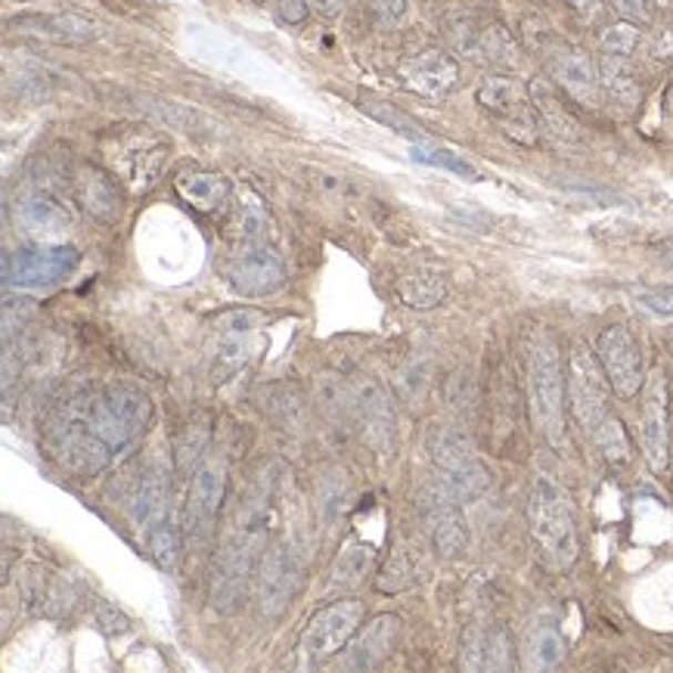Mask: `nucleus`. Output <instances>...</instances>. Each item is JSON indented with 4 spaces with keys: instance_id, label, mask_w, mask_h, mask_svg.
Wrapping results in <instances>:
<instances>
[{
    "instance_id": "obj_1",
    "label": "nucleus",
    "mask_w": 673,
    "mask_h": 673,
    "mask_svg": "<svg viewBox=\"0 0 673 673\" xmlns=\"http://www.w3.org/2000/svg\"><path fill=\"white\" fill-rule=\"evenodd\" d=\"M153 422V400L128 383L78 391L53 419L47 445L62 469L93 478L143 438Z\"/></svg>"
},
{
    "instance_id": "obj_2",
    "label": "nucleus",
    "mask_w": 673,
    "mask_h": 673,
    "mask_svg": "<svg viewBox=\"0 0 673 673\" xmlns=\"http://www.w3.org/2000/svg\"><path fill=\"white\" fill-rule=\"evenodd\" d=\"M267 521H271V478L258 481L245 493L243 506L236 509L230 528L221 537L212 568V605L217 612H236L243 605L252 574L264 555Z\"/></svg>"
},
{
    "instance_id": "obj_3",
    "label": "nucleus",
    "mask_w": 673,
    "mask_h": 673,
    "mask_svg": "<svg viewBox=\"0 0 673 673\" xmlns=\"http://www.w3.org/2000/svg\"><path fill=\"white\" fill-rule=\"evenodd\" d=\"M528 391H531V407L543 438L555 450H565V369H562V354L555 338L543 329L528 345Z\"/></svg>"
},
{
    "instance_id": "obj_4",
    "label": "nucleus",
    "mask_w": 673,
    "mask_h": 673,
    "mask_svg": "<svg viewBox=\"0 0 673 673\" xmlns=\"http://www.w3.org/2000/svg\"><path fill=\"white\" fill-rule=\"evenodd\" d=\"M528 531L534 543L540 562L552 571H565L578 562V524H574V509L562 488L552 481H537L528 503Z\"/></svg>"
},
{
    "instance_id": "obj_5",
    "label": "nucleus",
    "mask_w": 673,
    "mask_h": 673,
    "mask_svg": "<svg viewBox=\"0 0 673 673\" xmlns=\"http://www.w3.org/2000/svg\"><path fill=\"white\" fill-rule=\"evenodd\" d=\"M103 159L119 184L128 186L131 193H146L165 169L169 143L150 128L112 131V137L103 140Z\"/></svg>"
},
{
    "instance_id": "obj_6",
    "label": "nucleus",
    "mask_w": 673,
    "mask_h": 673,
    "mask_svg": "<svg viewBox=\"0 0 673 673\" xmlns=\"http://www.w3.org/2000/svg\"><path fill=\"white\" fill-rule=\"evenodd\" d=\"M565 388L574 422L587 435H596L602 419L609 416V398H612L614 388L602 364H599V354L587 341H574L568 351Z\"/></svg>"
},
{
    "instance_id": "obj_7",
    "label": "nucleus",
    "mask_w": 673,
    "mask_h": 673,
    "mask_svg": "<svg viewBox=\"0 0 673 673\" xmlns=\"http://www.w3.org/2000/svg\"><path fill=\"white\" fill-rule=\"evenodd\" d=\"M224 497H227V462L221 453H208L196 466L186 490L184 534L193 550H205L212 543Z\"/></svg>"
},
{
    "instance_id": "obj_8",
    "label": "nucleus",
    "mask_w": 673,
    "mask_h": 673,
    "mask_svg": "<svg viewBox=\"0 0 673 673\" xmlns=\"http://www.w3.org/2000/svg\"><path fill=\"white\" fill-rule=\"evenodd\" d=\"M367 605L360 599H338L329 602L326 609L314 612V618L307 621V628L302 630V655L307 661H326L338 655L345 645L351 643V636L364 624Z\"/></svg>"
},
{
    "instance_id": "obj_9",
    "label": "nucleus",
    "mask_w": 673,
    "mask_h": 673,
    "mask_svg": "<svg viewBox=\"0 0 673 673\" xmlns=\"http://www.w3.org/2000/svg\"><path fill=\"white\" fill-rule=\"evenodd\" d=\"M75 245H34V248H19L13 255H7L3 261V276L7 286L16 289H44L53 286L78 267Z\"/></svg>"
},
{
    "instance_id": "obj_10",
    "label": "nucleus",
    "mask_w": 673,
    "mask_h": 673,
    "mask_svg": "<svg viewBox=\"0 0 673 673\" xmlns=\"http://www.w3.org/2000/svg\"><path fill=\"white\" fill-rule=\"evenodd\" d=\"M302 581H305V568H302V559H298V552L292 550V547L279 543L267 555H261L258 581H255L258 612L267 621L283 618V614L289 612L295 596H298Z\"/></svg>"
},
{
    "instance_id": "obj_11",
    "label": "nucleus",
    "mask_w": 673,
    "mask_h": 673,
    "mask_svg": "<svg viewBox=\"0 0 673 673\" xmlns=\"http://www.w3.org/2000/svg\"><path fill=\"white\" fill-rule=\"evenodd\" d=\"M640 441H643V457L649 469L655 475L667 472V466H671V385L661 367L645 383Z\"/></svg>"
},
{
    "instance_id": "obj_12",
    "label": "nucleus",
    "mask_w": 673,
    "mask_h": 673,
    "mask_svg": "<svg viewBox=\"0 0 673 673\" xmlns=\"http://www.w3.org/2000/svg\"><path fill=\"white\" fill-rule=\"evenodd\" d=\"M596 354L618 398L630 400L643 391V351H640V341L630 336V329L605 326L596 338Z\"/></svg>"
},
{
    "instance_id": "obj_13",
    "label": "nucleus",
    "mask_w": 673,
    "mask_h": 673,
    "mask_svg": "<svg viewBox=\"0 0 673 673\" xmlns=\"http://www.w3.org/2000/svg\"><path fill=\"white\" fill-rule=\"evenodd\" d=\"M227 283L230 289L243 298H264V295H274L286 286V264L283 258L264 248V245H245L239 248L233 258L227 261Z\"/></svg>"
},
{
    "instance_id": "obj_14",
    "label": "nucleus",
    "mask_w": 673,
    "mask_h": 673,
    "mask_svg": "<svg viewBox=\"0 0 673 673\" xmlns=\"http://www.w3.org/2000/svg\"><path fill=\"white\" fill-rule=\"evenodd\" d=\"M351 410L360 422V431L367 438V445L376 453H395V410H391V398L385 395V388L369 376H357L351 385Z\"/></svg>"
},
{
    "instance_id": "obj_15",
    "label": "nucleus",
    "mask_w": 673,
    "mask_h": 673,
    "mask_svg": "<svg viewBox=\"0 0 673 673\" xmlns=\"http://www.w3.org/2000/svg\"><path fill=\"white\" fill-rule=\"evenodd\" d=\"M400 618L398 614H379L376 621H369L367 628H360L351 636V643L341 649L338 667L341 671L367 673L376 671L400 643Z\"/></svg>"
},
{
    "instance_id": "obj_16",
    "label": "nucleus",
    "mask_w": 673,
    "mask_h": 673,
    "mask_svg": "<svg viewBox=\"0 0 673 673\" xmlns=\"http://www.w3.org/2000/svg\"><path fill=\"white\" fill-rule=\"evenodd\" d=\"M419 509H422V519L429 524L435 552L441 559H459L466 552V547H469V531H466V519H462L459 506L447 503L445 497H438L426 485L422 493H419Z\"/></svg>"
},
{
    "instance_id": "obj_17",
    "label": "nucleus",
    "mask_w": 673,
    "mask_h": 673,
    "mask_svg": "<svg viewBox=\"0 0 673 673\" xmlns=\"http://www.w3.org/2000/svg\"><path fill=\"white\" fill-rule=\"evenodd\" d=\"M550 72L552 78H555V84H559L574 103H581V106L587 109L599 106V88H602V81H599V69L593 65V60H590L587 53H581V50H562V53H555L550 62Z\"/></svg>"
},
{
    "instance_id": "obj_18",
    "label": "nucleus",
    "mask_w": 673,
    "mask_h": 673,
    "mask_svg": "<svg viewBox=\"0 0 673 673\" xmlns=\"http://www.w3.org/2000/svg\"><path fill=\"white\" fill-rule=\"evenodd\" d=\"M404 84L422 96H445L459 81V62L445 50H422L404 62Z\"/></svg>"
},
{
    "instance_id": "obj_19",
    "label": "nucleus",
    "mask_w": 673,
    "mask_h": 673,
    "mask_svg": "<svg viewBox=\"0 0 673 673\" xmlns=\"http://www.w3.org/2000/svg\"><path fill=\"white\" fill-rule=\"evenodd\" d=\"M174 193L200 215H217L230 205V196H233V186L224 174L217 171H200L190 169L181 171L174 177Z\"/></svg>"
},
{
    "instance_id": "obj_20",
    "label": "nucleus",
    "mask_w": 673,
    "mask_h": 673,
    "mask_svg": "<svg viewBox=\"0 0 673 673\" xmlns=\"http://www.w3.org/2000/svg\"><path fill=\"white\" fill-rule=\"evenodd\" d=\"M10 26L26 34H38L44 41H57V44H91L96 38L91 19L75 13H26L10 19Z\"/></svg>"
},
{
    "instance_id": "obj_21",
    "label": "nucleus",
    "mask_w": 673,
    "mask_h": 673,
    "mask_svg": "<svg viewBox=\"0 0 673 673\" xmlns=\"http://www.w3.org/2000/svg\"><path fill=\"white\" fill-rule=\"evenodd\" d=\"M16 221L29 236H38V239H62L65 230L72 227V215L50 193L22 196L16 202Z\"/></svg>"
},
{
    "instance_id": "obj_22",
    "label": "nucleus",
    "mask_w": 673,
    "mask_h": 673,
    "mask_svg": "<svg viewBox=\"0 0 673 673\" xmlns=\"http://www.w3.org/2000/svg\"><path fill=\"white\" fill-rule=\"evenodd\" d=\"M528 88H531V103H534L540 131L550 140H555V143H562V146L581 143V122L571 115V109L555 96L550 84H547V81H534V84H528Z\"/></svg>"
},
{
    "instance_id": "obj_23",
    "label": "nucleus",
    "mask_w": 673,
    "mask_h": 673,
    "mask_svg": "<svg viewBox=\"0 0 673 673\" xmlns=\"http://www.w3.org/2000/svg\"><path fill=\"white\" fill-rule=\"evenodd\" d=\"M438 497H445L447 503H472L481 493H488L490 488V472L488 466L481 459L475 457L462 466H453V469H438L435 481L429 485Z\"/></svg>"
},
{
    "instance_id": "obj_24",
    "label": "nucleus",
    "mask_w": 673,
    "mask_h": 673,
    "mask_svg": "<svg viewBox=\"0 0 673 673\" xmlns=\"http://www.w3.org/2000/svg\"><path fill=\"white\" fill-rule=\"evenodd\" d=\"M478 103L493 112V115H500L503 122H512V119H521V115H528L531 112V88H524L519 78H506V75H493L485 78L481 84H478Z\"/></svg>"
},
{
    "instance_id": "obj_25",
    "label": "nucleus",
    "mask_w": 673,
    "mask_h": 673,
    "mask_svg": "<svg viewBox=\"0 0 673 673\" xmlns=\"http://www.w3.org/2000/svg\"><path fill=\"white\" fill-rule=\"evenodd\" d=\"M78 202L91 212V217L103 224H115L122 217V200L115 193V177H106L103 171L84 169L78 174Z\"/></svg>"
},
{
    "instance_id": "obj_26",
    "label": "nucleus",
    "mask_w": 673,
    "mask_h": 673,
    "mask_svg": "<svg viewBox=\"0 0 673 673\" xmlns=\"http://www.w3.org/2000/svg\"><path fill=\"white\" fill-rule=\"evenodd\" d=\"M165 516H169V478L159 472V469H153L140 481L134 509H131V521H134L137 531L150 534Z\"/></svg>"
},
{
    "instance_id": "obj_27",
    "label": "nucleus",
    "mask_w": 673,
    "mask_h": 673,
    "mask_svg": "<svg viewBox=\"0 0 673 673\" xmlns=\"http://www.w3.org/2000/svg\"><path fill=\"white\" fill-rule=\"evenodd\" d=\"M395 295L400 305L414 307V310H431V307L445 305L447 279L438 271H410L395 283Z\"/></svg>"
},
{
    "instance_id": "obj_28",
    "label": "nucleus",
    "mask_w": 673,
    "mask_h": 673,
    "mask_svg": "<svg viewBox=\"0 0 673 673\" xmlns=\"http://www.w3.org/2000/svg\"><path fill=\"white\" fill-rule=\"evenodd\" d=\"M373 559L376 552L369 543H360V540H348L341 552H338L336 565H333V574H329V593H348V590H357L360 583L367 581V574L373 571Z\"/></svg>"
},
{
    "instance_id": "obj_29",
    "label": "nucleus",
    "mask_w": 673,
    "mask_h": 673,
    "mask_svg": "<svg viewBox=\"0 0 673 673\" xmlns=\"http://www.w3.org/2000/svg\"><path fill=\"white\" fill-rule=\"evenodd\" d=\"M599 81H602V88L605 93L618 100L621 106L633 109L640 103V78H636V69L630 65L628 57H602L599 62Z\"/></svg>"
},
{
    "instance_id": "obj_30",
    "label": "nucleus",
    "mask_w": 673,
    "mask_h": 673,
    "mask_svg": "<svg viewBox=\"0 0 673 673\" xmlns=\"http://www.w3.org/2000/svg\"><path fill=\"white\" fill-rule=\"evenodd\" d=\"M271 227V217H267V208L261 205L258 196H245L243 202H236L233 208V217L227 224V236L230 243L239 245H258L264 239V233Z\"/></svg>"
},
{
    "instance_id": "obj_31",
    "label": "nucleus",
    "mask_w": 673,
    "mask_h": 673,
    "mask_svg": "<svg viewBox=\"0 0 673 673\" xmlns=\"http://www.w3.org/2000/svg\"><path fill=\"white\" fill-rule=\"evenodd\" d=\"M429 457L438 469H453L475 459L472 438L459 426H435L429 431Z\"/></svg>"
},
{
    "instance_id": "obj_32",
    "label": "nucleus",
    "mask_w": 673,
    "mask_h": 673,
    "mask_svg": "<svg viewBox=\"0 0 673 673\" xmlns=\"http://www.w3.org/2000/svg\"><path fill=\"white\" fill-rule=\"evenodd\" d=\"M357 109H360L364 115H369L373 122L391 128L398 137L410 140V143H426V131L419 128V122H414L407 112H400L395 103H385V100H379V96H373V93L364 91L360 96H357Z\"/></svg>"
},
{
    "instance_id": "obj_33",
    "label": "nucleus",
    "mask_w": 673,
    "mask_h": 673,
    "mask_svg": "<svg viewBox=\"0 0 673 673\" xmlns=\"http://www.w3.org/2000/svg\"><path fill=\"white\" fill-rule=\"evenodd\" d=\"M565 659V640L550 624H540L524 640V667L528 671H552Z\"/></svg>"
},
{
    "instance_id": "obj_34",
    "label": "nucleus",
    "mask_w": 673,
    "mask_h": 673,
    "mask_svg": "<svg viewBox=\"0 0 673 673\" xmlns=\"http://www.w3.org/2000/svg\"><path fill=\"white\" fill-rule=\"evenodd\" d=\"M146 547H150V555H153L155 568H162L165 574H174L181 568V559H184V531L174 524L171 516L155 524L153 531L146 534Z\"/></svg>"
},
{
    "instance_id": "obj_35",
    "label": "nucleus",
    "mask_w": 673,
    "mask_h": 673,
    "mask_svg": "<svg viewBox=\"0 0 673 673\" xmlns=\"http://www.w3.org/2000/svg\"><path fill=\"white\" fill-rule=\"evenodd\" d=\"M208 441H212V419L205 414H196L181 429L177 445H174V466H177V472L186 475L190 469H196L202 453L208 450Z\"/></svg>"
},
{
    "instance_id": "obj_36",
    "label": "nucleus",
    "mask_w": 673,
    "mask_h": 673,
    "mask_svg": "<svg viewBox=\"0 0 673 673\" xmlns=\"http://www.w3.org/2000/svg\"><path fill=\"white\" fill-rule=\"evenodd\" d=\"M593 441L602 450V457L609 466H628L630 459H633V445H630V435L624 429V422L618 419V416H605L602 419V426L593 435Z\"/></svg>"
},
{
    "instance_id": "obj_37",
    "label": "nucleus",
    "mask_w": 673,
    "mask_h": 673,
    "mask_svg": "<svg viewBox=\"0 0 673 673\" xmlns=\"http://www.w3.org/2000/svg\"><path fill=\"white\" fill-rule=\"evenodd\" d=\"M516 667V645L503 624H485V671L503 673Z\"/></svg>"
},
{
    "instance_id": "obj_38",
    "label": "nucleus",
    "mask_w": 673,
    "mask_h": 673,
    "mask_svg": "<svg viewBox=\"0 0 673 673\" xmlns=\"http://www.w3.org/2000/svg\"><path fill=\"white\" fill-rule=\"evenodd\" d=\"M416 162H422V165H435V169H445L453 171L459 177H466V181H481V174L475 165H469L462 155L450 153V150H435V146H426V143H414V150H410Z\"/></svg>"
},
{
    "instance_id": "obj_39",
    "label": "nucleus",
    "mask_w": 673,
    "mask_h": 673,
    "mask_svg": "<svg viewBox=\"0 0 673 673\" xmlns=\"http://www.w3.org/2000/svg\"><path fill=\"white\" fill-rule=\"evenodd\" d=\"M481 57H488L497 65H516L519 62V47L516 41L506 34L503 26H488L481 31V47H478Z\"/></svg>"
},
{
    "instance_id": "obj_40",
    "label": "nucleus",
    "mask_w": 673,
    "mask_h": 673,
    "mask_svg": "<svg viewBox=\"0 0 673 673\" xmlns=\"http://www.w3.org/2000/svg\"><path fill=\"white\" fill-rule=\"evenodd\" d=\"M640 44V29L633 22H614L599 34V47L605 57H630Z\"/></svg>"
},
{
    "instance_id": "obj_41",
    "label": "nucleus",
    "mask_w": 673,
    "mask_h": 673,
    "mask_svg": "<svg viewBox=\"0 0 673 673\" xmlns=\"http://www.w3.org/2000/svg\"><path fill=\"white\" fill-rule=\"evenodd\" d=\"M447 41L457 47L459 53H466V57H475L478 53V47H481V31L475 26V19L469 16H453V19H447Z\"/></svg>"
},
{
    "instance_id": "obj_42",
    "label": "nucleus",
    "mask_w": 673,
    "mask_h": 673,
    "mask_svg": "<svg viewBox=\"0 0 673 673\" xmlns=\"http://www.w3.org/2000/svg\"><path fill=\"white\" fill-rule=\"evenodd\" d=\"M414 583V562L407 559V550L404 547H395L388 565H385V578L379 581V590L383 593H400Z\"/></svg>"
},
{
    "instance_id": "obj_43",
    "label": "nucleus",
    "mask_w": 673,
    "mask_h": 673,
    "mask_svg": "<svg viewBox=\"0 0 673 673\" xmlns=\"http://www.w3.org/2000/svg\"><path fill=\"white\" fill-rule=\"evenodd\" d=\"M429 383H431L429 360H422V364H414V367L400 373V391H404V398L419 400L422 395H426Z\"/></svg>"
},
{
    "instance_id": "obj_44",
    "label": "nucleus",
    "mask_w": 673,
    "mask_h": 673,
    "mask_svg": "<svg viewBox=\"0 0 673 673\" xmlns=\"http://www.w3.org/2000/svg\"><path fill=\"white\" fill-rule=\"evenodd\" d=\"M261 323H264V317H261L258 310H233V314H224L217 320V329L227 333V336H245V333L258 329Z\"/></svg>"
},
{
    "instance_id": "obj_45",
    "label": "nucleus",
    "mask_w": 673,
    "mask_h": 673,
    "mask_svg": "<svg viewBox=\"0 0 673 673\" xmlns=\"http://www.w3.org/2000/svg\"><path fill=\"white\" fill-rule=\"evenodd\" d=\"M410 10V0H373V13L379 19V26L395 29L400 19Z\"/></svg>"
},
{
    "instance_id": "obj_46",
    "label": "nucleus",
    "mask_w": 673,
    "mask_h": 673,
    "mask_svg": "<svg viewBox=\"0 0 673 673\" xmlns=\"http://www.w3.org/2000/svg\"><path fill=\"white\" fill-rule=\"evenodd\" d=\"M276 19L283 26H302L310 13V3L307 0H276Z\"/></svg>"
},
{
    "instance_id": "obj_47",
    "label": "nucleus",
    "mask_w": 673,
    "mask_h": 673,
    "mask_svg": "<svg viewBox=\"0 0 673 673\" xmlns=\"http://www.w3.org/2000/svg\"><path fill=\"white\" fill-rule=\"evenodd\" d=\"M612 10L618 16H621V19H624V22H633V26H636V22H652V13H649V3H645V0H612Z\"/></svg>"
},
{
    "instance_id": "obj_48",
    "label": "nucleus",
    "mask_w": 673,
    "mask_h": 673,
    "mask_svg": "<svg viewBox=\"0 0 673 673\" xmlns=\"http://www.w3.org/2000/svg\"><path fill=\"white\" fill-rule=\"evenodd\" d=\"M636 298H640L645 307H652L655 314H661V317H673V292L645 289V292H640Z\"/></svg>"
},
{
    "instance_id": "obj_49",
    "label": "nucleus",
    "mask_w": 673,
    "mask_h": 673,
    "mask_svg": "<svg viewBox=\"0 0 673 673\" xmlns=\"http://www.w3.org/2000/svg\"><path fill=\"white\" fill-rule=\"evenodd\" d=\"M341 0H314V10L320 16H326V19H336L338 13H341Z\"/></svg>"
},
{
    "instance_id": "obj_50",
    "label": "nucleus",
    "mask_w": 673,
    "mask_h": 673,
    "mask_svg": "<svg viewBox=\"0 0 673 673\" xmlns=\"http://www.w3.org/2000/svg\"><path fill=\"white\" fill-rule=\"evenodd\" d=\"M655 57H659V60H667V57H673V31H667L664 38H659V44H655Z\"/></svg>"
},
{
    "instance_id": "obj_51",
    "label": "nucleus",
    "mask_w": 673,
    "mask_h": 673,
    "mask_svg": "<svg viewBox=\"0 0 673 673\" xmlns=\"http://www.w3.org/2000/svg\"><path fill=\"white\" fill-rule=\"evenodd\" d=\"M568 7L574 10V13H581V16H590L593 10H596V0H565Z\"/></svg>"
},
{
    "instance_id": "obj_52",
    "label": "nucleus",
    "mask_w": 673,
    "mask_h": 673,
    "mask_svg": "<svg viewBox=\"0 0 673 673\" xmlns=\"http://www.w3.org/2000/svg\"><path fill=\"white\" fill-rule=\"evenodd\" d=\"M659 255L667 261V264H673V239H667V243L659 245Z\"/></svg>"
},
{
    "instance_id": "obj_53",
    "label": "nucleus",
    "mask_w": 673,
    "mask_h": 673,
    "mask_svg": "<svg viewBox=\"0 0 673 673\" xmlns=\"http://www.w3.org/2000/svg\"><path fill=\"white\" fill-rule=\"evenodd\" d=\"M655 3H659V7H664V3H671V0H655Z\"/></svg>"
},
{
    "instance_id": "obj_54",
    "label": "nucleus",
    "mask_w": 673,
    "mask_h": 673,
    "mask_svg": "<svg viewBox=\"0 0 673 673\" xmlns=\"http://www.w3.org/2000/svg\"><path fill=\"white\" fill-rule=\"evenodd\" d=\"M671 103H673V96H671Z\"/></svg>"
},
{
    "instance_id": "obj_55",
    "label": "nucleus",
    "mask_w": 673,
    "mask_h": 673,
    "mask_svg": "<svg viewBox=\"0 0 673 673\" xmlns=\"http://www.w3.org/2000/svg\"><path fill=\"white\" fill-rule=\"evenodd\" d=\"M258 3H261V0H258Z\"/></svg>"
}]
</instances>
